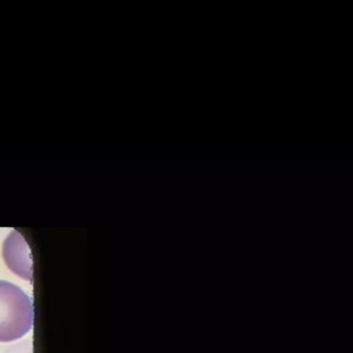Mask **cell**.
<instances>
[{"mask_svg": "<svg viewBox=\"0 0 353 353\" xmlns=\"http://www.w3.org/2000/svg\"><path fill=\"white\" fill-rule=\"evenodd\" d=\"M32 302L18 286L0 280V342L24 337L33 325Z\"/></svg>", "mask_w": 353, "mask_h": 353, "instance_id": "6da1fadb", "label": "cell"}]
</instances>
